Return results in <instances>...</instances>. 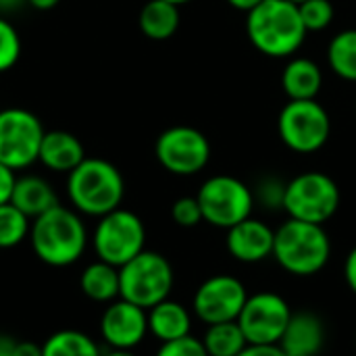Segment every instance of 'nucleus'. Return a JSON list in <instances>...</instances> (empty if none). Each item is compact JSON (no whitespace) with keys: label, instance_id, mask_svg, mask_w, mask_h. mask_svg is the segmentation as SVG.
<instances>
[{"label":"nucleus","instance_id":"obj_1","mask_svg":"<svg viewBox=\"0 0 356 356\" xmlns=\"http://www.w3.org/2000/svg\"><path fill=\"white\" fill-rule=\"evenodd\" d=\"M246 33L252 46L271 58L292 56L307 38L298 4L292 0H263L246 13Z\"/></svg>","mask_w":356,"mask_h":356},{"label":"nucleus","instance_id":"obj_2","mask_svg":"<svg viewBox=\"0 0 356 356\" xmlns=\"http://www.w3.org/2000/svg\"><path fill=\"white\" fill-rule=\"evenodd\" d=\"M29 238L35 257L50 267L77 263L88 246V232L79 213L60 204L33 219Z\"/></svg>","mask_w":356,"mask_h":356},{"label":"nucleus","instance_id":"obj_3","mask_svg":"<svg viewBox=\"0 0 356 356\" xmlns=\"http://www.w3.org/2000/svg\"><path fill=\"white\" fill-rule=\"evenodd\" d=\"M67 194L81 215L104 217L121 207L125 181L121 171L104 159H83L67 179Z\"/></svg>","mask_w":356,"mask_h":356},{"label":"nucleus","instance_id":"obj_4","mask_svg":"<svg viewBox=\"0 0 356 356\" xmlns=\"http://www.w3.org/2000/svg\"><path fill=\"white\" fill-rule=\"evenodd\" d=\"M273 257L288 273L309 277L327 265L332 242L323 225L288 219L275 229Z\"/></svg>","mask_w":356,"mask_h":356},{"label":"nucleus","instance_id":"obj_5","mask_svg":"<svg viewBox=\"0 0 356 356\" xmlns=\"http://www.w3.org/2000/svg\"><path fill=\"white\" fill-rule=\"evenodd\" d=\"M119 298L148 311L169 298L173 290V267L163 254L142 250L119 267Z\"/></svg>","mask_w":356,"mask_h":356},{"label":"nucleus","instance_id":"obj_6","mask_svg":"<svg viewBox=\"0 0 356 356\" xmlns=\"http://www.w3.org/2000/svg\"><path fill=\"white\" fill-rule=\"evenodd\" d=\"M340 200V188L330 175L321 171H307L286 184L282 209L290 219L323 225L336 215Z\"/></svg>","mask_w":356,"mask_h":356},{"label":"nucleus","instance_id":"obj_7","mask_svg":"<svg viewBox=\"0 0 356 356\" xmlns=\"http://www.w3.org/2000/svg\"><path fill=\"white\" fill-rule=\"evenodd\" d=\"M277 131L292 152L313 154L327 144L332 119L317 100H290L277 117Z\"/></svg>","mask_w":356,"mask_h":356},{"label":"nucleus","instance_id":"obj_8","mask_svg":"<svg viewBox=\"0 0 356 356\" xmlns=\"http://www.w3.org/2000/svg\"><path fill=\"white\" fill-rule=\"evenodd\" d=\"M202 219L213 227L229 229L248 219L254 209L252 190L234 175L209 177L196 194Z\"/></svg>","mask_w":356,"mask_h":356},{"label":"nucleus","instance_id":"obj_9","mask_svg":"<svg viewBox=\"0 0 356 356\" xmlns=\"http://www.w3.org/2000/svg\"><path fill=\"white\" fill-rule=\"evenodd\" d=\"M92 244L100 261L115 267H123L144 250L146 229L136 213L119 207L108 215L100 217L94 229Z\"/></svg>","mask_w":356,"mask_h":356},{"label":"nucleus","instance_id":"obj_10","mask_svg":"<svg viewBox=\"0 0 356 356\" xmlns=\"http://www.w3.org/2000/svg\"><path fill=\"white\" fill-rule=\"evenodd\" d=\"M46 129L25 108L0 111V163L13 171L31 167L38 161Z\"/></svg>","mask_w":356,"mask_h":356},{"label":"nucleus","instance_id":"obj_11","mask_svg":"<svg viewBox=\"0 0 356 356\" xmlns=\"http://www.w3.org/2000/svg\"><path fill=\"white\" fill-rule=\"evenodd\" d=\"M154 154L165 171L173 175H194L209 165L211 142L196 127L175 125L156 138Z\"/></svg>","mask_w":356,"mask_h":356},{"label":"nucleus","instance_id":"obj_12","mask_svg":"<svg viewBox=\"0 0 356 356\" xmlns=\"http://www.w3.org/2000/svg\"><path fill=\"white\" fill-rule=\"evenodd\" d=\"M290 305L275 292H259L248 296L238 323L250 346H277L290 319Z\"/></svg>","mask_w":356,"mask_h":356},{"label":"nucleus","instance_id":"obj_13","mask_svg":"<svg viewBox=\"0 0 356 356\" xmlns=\"http://www.w3.org/2000/svg\"><path fill=\"white\" fill-rule=\"evenodd\" d=\"M248 300L244 284L234 275H213L200 284L194 294V313L207 323H225L238 321L244 305Z\"/></svg>","mask_w":356,"mask_h":356},{"label":"nucleus","instance_id":"obj_14","mask_svg":"<svg viewBox=\"0 0 356 356\" xmlns=\"http://www.w3.org/2000/svg\"><path fill=\"white\" fill-rule=\"evenodd\" d=\"M148 334V311L123 298L108 302L100 319V336L111 348L131 350Z\"/></svg>","mask_w":356,"mask_h":356},{"label":"nucleus","instance_id":"obj_15","mask_svg":"<svg viewBox=\"0 0 356 356\" xmlns=\"http://www.w3.org/2000/svg\"><path fill=\"white\" fill-rule=\"evenodd\" d=\"M273 242L275 232L252 217L227 229V250L240 263H261L269 259L273 254Z\"/></svg>","mask_w":356,"mask_h":356},{"label":"nucleus","instance_id":"obj_16","mask_svg":"<svg viewBox=\"0 0 356 356\" xmlns=\"http://www.w3.org/2000/svg\"><path fill=\"white\" fill-rule=\"evenodd\" d=\"M325 342V327L313 313H294L282 340L280 348L286 356H317Z\"/></svg>","mask_w":356,"mask_h":356},{"label":"nucleus","instance_id":"obj_17","mask_svg":"<svg viewBox=\"0 0 356 356\" xmlns=\"http://www.w3.org/2000/svg\"><path fill=\"white\" fill-rule=\"evenodd\" d=\"M86 159V148L81 140L65 129L46 131L40 144L38 161L56 173H71Z\"/></svg>","mask_w":356,"mask_h":356},{"label":"nucleus","instance_id":"obj_18","mask_svg":"<svg viewBox=\"0 0 356 356\" xmlns=\"http://www.w3.org/2000/svg\"><path fill=\"white\" fill-rule=\"evenodd\" d=\"M282 88L290 100H315L323 88L321 67L305 56L290 58L282 71Z\"/></svg>","mask_w":356,"mask_h":356},{"label":"nucleus","instance_id":"obj_19","mask_svg":"<svg viewBox=\"0 0 356 356\" xmlns=\"http://www.w3.org/2000/svg\"><path fill=\"white\" fill-rule=\"evenodd\" d=\"M10 202L31 221L58 204L54 188L40 175L17 177Z\"/></svg>","mask_w":356,"mask_h":356},{"label":"nucleus","instance_id":"obj_20","mask_svg":"<svg viewBox=\"0 0 356 356\" xmlns=\"http://www.w3.org/2000/svg\"><path fill=\"white\" fill-rule=\"evenodd\" d=\"M190 313L184 305L173 300H163L148 309V332L161 342H173L190 336Z\"/></svg>","mask_w":356,"mask_h":356},{"label":"nucleus","instance_id":"obj_21","mask_svg":"<svg viewBox=\"0 0 356 356\" xmlns=\"http://www.w3.org/2000/svg\"><path fill=\"white\" fill-rule=\"evenodd\" d=\"M138 23L146 38L156 42L169 40L179 27V6L167 0H148L140 10Z\"/></svg>","mask_w":356,"mask_h":356},{"label":"nucleus","instance_id":"obj_22","mask_svg":"<svg viewBox=\"0 0 356 356\" xmlns=\"http://www.w3.org/2000/svg\"><path fill=\"white\" fill-rule=\"evenodd\" d=\"M81 292L94 302H113L119 298V267L104 261L90 263L79 277Z\"/></svg>","mask_w":356,"mask_h":356},{"label":"nucleus","instance_id":"obj_23","mask_svg":"<svg viewBox=\"0 0 356 356\" xmlns=\"http://www.w3.org/2000/svg\"><path fill=\"white\" fill-rule=\"evenodd\" d=\"M202 344L209 356H238L248 346L246 336L238 321L209 325Z\"/></svg>","mask_w":356,"mask_h":356},{"label":"nucleus","instance_id":"obj_24","mask_svg":"<svg viewBox=\"0 0 356 356\" xmlns=\"http://www.w3.org/2000/svg\"><path fill=\"white\" fill-rule=\"evenodd\" d=\"M42 356H102V353L88 334L60 330L42 344Z\"/></svg>","mask_w":356,"mask_h":356},{"label":"nucleus","instance_id":"obj_25","mask_svg":"<svg viewBox=\"0 0 356 356\" xmlns=\"http://www.w3.org/2000/svg\"><path fill=\"white\" fill-rule=\"evenodd\" d=\"M327 65L338 77L356 81V29H344L332 38L327 46Z\"/></svg>","mask_w":356,"mask_h":356},{"label":"nucleus","instance_id":"obj_26","mask_svg":"<svg viewBox=\"0 0 356 356\" xmlns=\"http://www.w3.org/2000/svg\"><path fill=\"white\" fill-rule=\"evenodd\" d=\"M29 217H25L13 202L0 204V250L19 246L29 236Z\"/></svg>","mask_w":356,"mask_h":356},{"label":"nucleus","instance_id":"obj_27","mask_svg":"<svg viewBox=\"0 0 356 356\" xmlns=\"http://www.w3.org/2000/svg\"><path fill=\"white\" fill-rule=\"evenodd\" d=\"M298 13L307 31H323L334 21V4L330 0H305L298 4Z\"/></svg>","mask_w":356,"mask_h":356},{"label":"nucleus","instance_id":"obj_28","mask_svg":"<svg viewBox=\"0 0 356 356\" xmlns=\"http://www.w3.org/2000/svg\"><path fill=\"white\" fill-rule=\"evenodd\" d=\"M21 56V38L10 21L0 17V73L13 69Z\"/></svg>","mask_w":356,"mask_h":356},{"label":"nucleus","instance_id":"obj_29","mask_svg":"<svg viewBox=\"0 0 356 356\" xmlns=\"http://www.w3.org/2000/svg\"><path fill=\"white\" fill-rule=\"evenodd\" d=\"M171 217L179 227H196L202 219V209L196 196H181L171 207Z\"/></svg>","mask_w":356,"mask_h":356},{"label":"nucleus","instance_id":"obj_30","mask_svg":"<svg viewBox=\"0 0 356 356\" xmlns=\"http://www.w3.org/2000/svg\"><path fill=\"white\" fill-rule=\"evenodd\" d=\"M156 356H209L202 340H196L192 336L173 340V342H163Z\"/></svg>","mask_w":356,"mask_h":356},{"label":"nucleus","instance_id":"obj_31","mask_svg":"<svg viewBox=\"0 0 356 356\" xmlns=\"http://www.w3.org/2000/svg\"><path fill=\"white\" fill-rule=\"evenodd\" d=\"M284 192L286 186H282L277 179H267L259 188V198L265 207H284Z\"/></svg>","mask_w":356,"mask_h":356},{"label":"nucleus","instance_id":"obj_32","mask_svg":"<svg viewBox=\"0 0 356 356\" xmlns=\"http://www.w3.org/2000/svg\"><path fill=\"white\" fill-rule=\"evenodd\" d=\"M15 181H17L15 171L0 163V204L10 202V196H13V190H15Z\"/></svg>","mask_w":356,"mask_h":356},{"label":"nucleus","instance_id":"obj_33","mask_svg":"<svg viewBox=\"0 0 356 356\" xmlns=\"http://www.w3.org/2000/svg\"><path fill=\"white\" fill-rule=\"evenodd\" d=\"M344 277H346L348 288L356 294V246L348 252V257H346V263H344Z\"/></svg>","mask_w":356,"mask_h":356},{"label":"nucleus","instance_id":"obj_34","mask_svg":"<svg viewBox=\"0 0 356 356\" xmlns=\"http://www.w3.org/2000/svg\"><path fill=\"white\" fill-rule=\"evenodd\" d=\"M238 356H286L280 346H246Z\"/></svg>","mask_w":356,"mask_h":356},{"label":"nucleus","instance_id":"obj_35","mask_svg":"<svg viewBox=\"0 0 356 356\" xmlns=\"http://www.w3.org/2000/svg\"><path fill=\"white\" fill-rule=\"evenodd\" d=\"M15 356H42V346L33 342H17Z\"/></svg>","mask_w":356,"mask_h":356},{"label":"nucleus","instance_id":"obj_36","mask_svg":"<svg viewBox=\"0 0 356 356\" xmlns=\"http://www.w3.org/2000/svg\"><path fill=\"white\" fill-rule=\"evenodd\" d=\"M17 342H19V340H15V338H10V336H2V334H0V356H15Z\"/></svg>","mask_w":356,"mask_h":356},{"label":"nucleus","instance_id":"obj_37","mask_svg":"<svg viewBox=\"0 0 356 356\" xmlns=\"http://www.w3.org/2000/svg\"><path fill=\"white\" fill-rule=\"evenodd\" d=\"M227 2H229V6H234V8L248 13V10H252L254 6H259L263 0H227Z\"/></svg>","mask_w":356,"mask_h":356},{"label":"nucleus","instance_id":"obj_38","mask_svg":"<svg viewBox=\"0 0 356 356\" xmlns=\"http://www.w3.org/2000/svg\"><path fill=\"white\" fill-rule=\"evenodd\" d=\"M27 0H0V13H13L21 8Z\"/></svg>","mask_w":356,"mask_h":356},{"label":"nucleus","instance_id":"obj_39","mask_svg":"<svg viewBox=\"0 0 356 356\" xmlns=\"http://www.w3.org/2000/svg\"><path fill=\"white\" fill-rule=\"evenodd\" d=\"M58 2H60V0H27V4H31V6L38 8V10H50V8H54Z\"/></svg>","mask_w":356,"mask_h":356},{"label":"nucleus","instance_id":"obj_40","mask_svg":"<svg viewBox=\"0 0 356 356\" xmlns=\"http://www.w3.org/2000/svg\"><path fill=\"white\" fill-rule=\"evenodd\" d=\"M102 356H136L131 350H119V348H111L108 353H104Z\"/></svg>","mask_w":356,"mask_h":356},{"label":"nucleus","instance_id":"obj_41","mask_svg":"<svg viewBox=\"0 0 356 356\" xmlns=\"http://www.w3.org/2000/svg\"><path fill=\"white\" fill-rule=\"evenodd\" d=\"M167 2H171V4H177V6H181V4H188V2H192V0H167Z\"/></svg>","mask_w":356,"mask_h":356},{"label":"nucleus","instance_id":"obj_42","mask_svg":"<svg viewBox=\"0 0 356 356\" xmlns=\"http://www.w3.org/2000/svg\"><path fill=\"white\" fill-rule=\"evenodd\" d=\"M294 4H300V2H305V0H292Z\"/></svg>","mask_w":356,"mask_h":356},{"label":"nucleus","instance_id":"obj_43","mask_svg":"<svg viewBox=\"0 0 356 356\" xmlns=\"http://www.w3.org/2000/svg\"><path fill=\"white\" fill-rule=\"evenodd\" d=\"M355 108H356V104H355Z\"/></svg>","mask_w":356,"mask_h":356}]
</instances>
